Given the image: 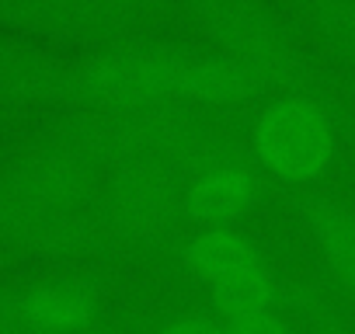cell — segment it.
Instances as JSON below:
<instances>
[{
	"instance_id": "1",
	"label": "cell",
	"mask_w": 355,
	"mask_h": 334,
	"mask_svg": "<svg viewBox=\"0 0 355 334\" xmlns=\"http://www.w3.org/2000/svg\"><path fill=\"white\" fill-rule=\"evenodd\" d=\"M105 164L80 122L53 129L0 167V247L46 258L101 254L94 195Z\"/></svg>"
},
{
	"instance_id": "2",
	"label": "cell",
	"mask_w": 355,
	"mask_h": 334,
	"mask_svg": "<svg viewBox=\"0 0 355 334\" xmlns=\"http://www.w3.org/2000/svg\"><path fill=\"white\" fill-rule=\"evenodd\" d=\"M265 87L216 49H182L153 42H105L70 63V108L164 105V108H230Z\"/></svg>"
},
{
	"instance_id": "3",
	"label": "cell",
	"mask_w": 355,
	"mask_h": 334,
	"mask_svg": "<svg viewBox=\"0 0 355 334\" xmlns=\"http://www.w3.org/2000/svg\"><path fill=\"white\" fill-rule=\"evenodd\" d=\"M185 261L220 310L223 327L241 334L286 327L272 268L237 227H199L185 247Z\"/></svg>"
},
{
	"instance_id": "4",
	"label": "cell",
	"mask_w": 355,
	"mask_h": 334,
	"mask_svg": "<svg viewBox=\"0 0 355 334\" xmlns=\"http://www.w3.org/2000/svg\"><path fill=\"white\" fill-rule=\"evenodd\" d=\"M178 8L209 49L248 70L265 91L300 87V46L268 0H178Z\"/></svg>"
},
{
	"instance_id": "5",
	"label": "cell",
	"mask_w": 355,
	"mask_h": 334,
	"mask_svg": "<svg viewBox=\"0 0 355 334\" xmlns=\"http://www.w3.org/2000/svg\"><path fill=\"white\" fill-rule=\"evenodd\" d=\"M185 175L164 164L129 160L101 175L94 195L101 254H136L164 244L185 213Z\"/></svg>"
},
{
	"instance_id": "6",
	"label": "cell",
	"mask_w": 355,
	"mask_h": 334,
	"mask_svg": "<svg viewBox=\"0 0 355 334\" xmlns=\"http://www.w3.org/2000/svg\"><path fill=\"white\" fill-rule=\"evenodd\" d=\"M251 143L258 164L289 185L317 182L334 160V125L324 105H317L300 87L279 91V98H272V105L254 122Z\"/></svg>"
},
{
	"instance_id": "7",
	"label": "cell",
	"mask_w": 355,
	"mask_h": 334,
	"mask_svg": "<svg viewBox=\"0 0 355 334\" xmlns=\"http://www.w3.org/2000/svg\"><path fill=\"white\" fill-rule=\"evenodd\" d=\"M70 60L39 46L32 35H0V115L67 105Z\"/></svg>"
},
{
	"instance_id": "8",
	"label": "cell",
	"mask_w": 355,
	"mask_h": 334,
	"mask_svg": "<svg viewBox=\"0 0 355 334\" xmlns=\"http://www.w3.org/2000/svg\"><path fill=\"white\" fill-rule=\"evenodd\" d=\"M182 195L185 213L199 227H237L258 202V178L237 157L206 153L185 171Z\"/></svg>"
},
{
	"instance_id": "9",
	"label": "cell",
	"mask_w": 355,
	"mask_h": 334,
	"mask_svg": "<svg viewBox=\"0 0 355 334\" xmlns=\"http://www.w3.org/2000/svg\"><path fill=\"white\" fill-rule=\"evenodd\" d=\"M11 310H15V324H21V327L80 331L98 317L101 299L91 285H84L77 279H46V282H35V285L15 292Z\"/></svg>"
},
{
	"instance_id": "10",
	"label": "cell",
	"mask_w": 355,
	"mask_h": 334,
	"mask_svg": "<svg viewBox=\"0 0 355 334\" xmlns=\"http://www.w3.org/2000/svg\"><path fill=\"white\" fill-rule=\"evenodd\" d=\"M0 28L53 42H108L80 0H0Z\"/></svg>"
},
{
	"instance_id": "11",
	"label": "cell",
	"mask_w": 355,
	"mask_h": 334,
	"mask_svg": "<svg viewBox=\"0 0 355 334\" xmlns=\"http://www.w3.org/2000/svg\"><path fill=\"white\" fill-rule=\"evenodd\" d=\"M303 220L327 272L355 303V213L331 199H310L303 206Z\"/></svg>"
},
{
	"instance_id": "12",
	"label": "cell",
	"mask_w": 355,
	"mask_h": 334,
	"mask_svg": "<svg viewBox=\"0 0 355 334\" xmlns=\"http://www.w3.org/2000/svg\"><path fill=\"white\" fill-rule=\"evenodd\" d=\"M293 18L355 70V0H286Z\"/></svg>"
},
{
	"instance_id": "13",
	"label": "cell",
	"mask_w": 355,
	"mask_h": 334,
	"mask_svg": "<svg viewBox=\"0 0 355 334\" xmlns=\"http://www.w3.org/2000/svg\"><path fill=\"white\" fill-rule=\"evenodd\" d=\"M80 4L105 28L108 42H119L164 21L178 8V0H80Z\"/></svg>"
}]
</instances>
